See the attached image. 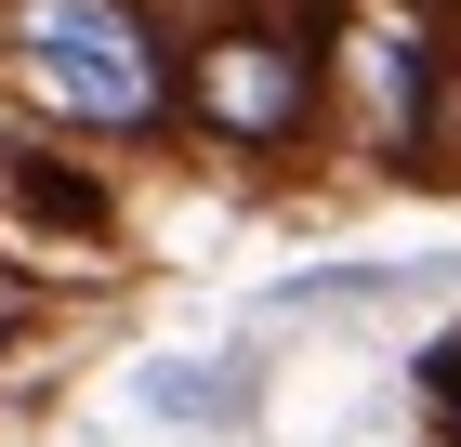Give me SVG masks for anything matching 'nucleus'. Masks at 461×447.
Returning a JSON list of instances; mask_svg holds the SVG:
<instances>
[{
	"label": "nucleus",
	"instance_id": "obj_1",
	"mask_svg": "<svg viewBox=\"0 0 461 447\" xmlns=\"http://www.w3.org/2000/svg\"><path fill=\"white\" fill-rule=\"evenodd\" d=\"M14 53H27L40 105H67L79 132H145L158 119V53H145V27L119 0H27Z\"/></svg>",
	"mask_w": 461,
	"mask_h": 447
},
{
	"label": "nucleus",
	"instance_id": "obj_2",
	"mask_svg": "<svg viewBox=\"0 0 461 447\" xmlns=\"http://www.w3.org/2000/svg\"><path fill=\"white\" fill-rule=\"evenodd\" d=\"M185 105H198L212 132H238V145H277L290 119H303V53L264 40V27H238V40H212V53L185 67Z\"/></svg>",
	"mask_w": 461,
	"mask_h": 447
}]
</instances>
